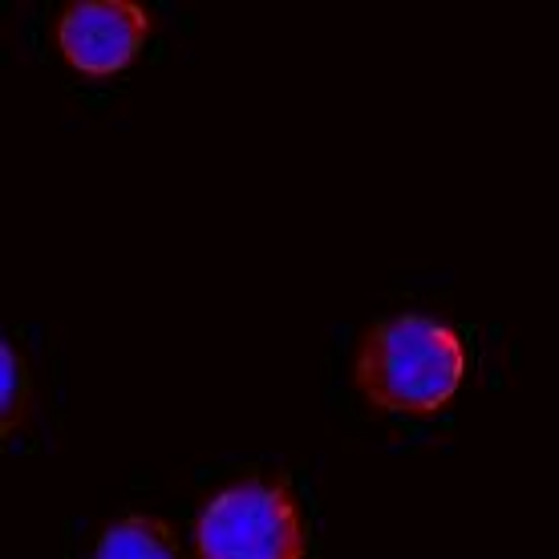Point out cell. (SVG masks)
<instances>
[{
	"label": "cell",
	"mask_w": 559,
	"mask_h": 559,
	"mask_svg": "<svg viewBox=\"0 0 559 559\" xmlns=\"http://www.w3.org/2000/svg\"><path fill=\"white\" fill-rule=\"evenodd\" d=\"M199 559H305V523L293 490L276 478H243L219 490L195 527Z\"/></svg>",
	"instance_id": "cell-2"
},
{
	"label": "cell",
	"mask_w": 559,
	"mask_h": 559,
	"mask_svg": "<svg viewBox=\"0 0 559 559\" xmlns=\"http://www.w3.org/2000/svg\"><path fill=\"white\" fill-rule=\"evenodd\" d=\"M94 559H179V547L158 519L130 515L102 535Z\"/></svg>",
	"instance_id": "cell-4"
},
{
	"label": "cell",
	"mask_w": 559,
	"mask_h": 559,
	"mask_svg": "<svg viewBox=\"0 0 559 559\" xmlns=\"http://www.w3.org/2000/svg\"><path fill=\"white\" fill-rule=\"evenodd\" d=\"M21 397H25V365H21V357L4 345V426L16 421Z\"/></svg>",
	"instance_id": "cell-5"
},
{
	"label": "cell",
	"mask_w": 559,
	"mask_h": 559,
	"mask_svg": "<svg viewBox=\"0 0 559 559\" xmlns=\"http://www.w3.org/2000/svg\"><path fill=\"white\" fill-rule=\"evenodd\" d=\"M466 378L462 336L430 317H390L357 349V390L390 414H433Z\"/></svg>",
	"instance_id": "cell-1"
},
{
	"label": "cell",
	"mask_w": 559,
	"mask_h": 559,
	"mask_svg": "<svg viewBox=\"0 0 559 559\" xmlns=\"http://www.w3.org/2000/svg\"><path fill=\"white\" fill-rule=\"evenodd\" d=\"M146 41V13L127 0L70 4L57 21L61 57L85 78H110L127 70Z\"/></svg>",
	"instance_id": "cell-3"
}]
</instances>
